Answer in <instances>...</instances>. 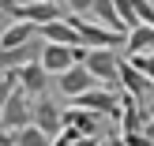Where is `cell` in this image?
Masks as SVG:
<instances>
[{"label": "cell", "mask_w": 154, "mask_h": 146, "mask_svg": "<svg viewBox=\"0 0 154 146\" xmlns=\"http://www.w3.org/2000/svg\"><path fill=\"white\" fill-rule=\"evenodd\" d=\"M15 71H19V86L26 90L30 97H42L45 94V86H49V71H45L42 60H30V64L15 67Z\"/></svg>", "instance_id": "30bf717a"}, {"label": "cell", "mask_w": 154, "mask_h": 146, "mask_svg": "<svg viewBox=\"0 0 154 146\" xmlns=\"http://www.w3.org/2000/svg\"><path fill=\"white\" fill-rule=\"evenodd\" d=\"M128 60H132L139 71H147L150 79H154V49H150V52H128Z\"/></svg>", "instance_id": "e0dca14e"}, {"label": "cell", "mask_w": 154, "mask_h": 146, "mask_svg": "<svg viewBox=\"0 0 154 146\" xmlns=\"http://www.w3.org/2000/svg\"><path fill=\"white\" fill-rule=\"evenodd\" d=\"M38 34H42V41H57V45H83L79 26H75V19H68V15H60V19H53V22H42V26H38Z\"/></svg>", "instance_id": "52a82bcc"}, {"label": "cell", "mask_w": 154, "mask_h": 146, "mask_svg": "<svg viewBox=\"0 0 154 146\" xmlns=\"http://www.w3.org/2000/svg\"><path fill=\"white\" fill-rule=\"evenodd\" d=\"M34 124L42 127V131H49L53 139H57L60 131H64V109H60L57 101H53V97H38L34 101Z\"/></svg>", "instance_id": "ba28073f"}, {"label": "cell", "mask_w": 154, "mask_h": 146, "mask_svg": "<svg viewBox=\"0 0 154 146\" xmlns=\"http://www.w3.org/2000/svg\"><path fill=\"white\" fill-rule=\"evenodd\" d=\"M53 4H64V0H53Z\"/></svg>", "instance_id": "603a6c76"}, {"label": "cell", "mask_w": 154, "mask_h": 146, "mask_svg": "<svg viewBox=\"0 0 154 146\" xmlns=\"http://www.w3.org/2000/svg\"><path fill=\"white\" fill-rule=\"evenodd\" d=\"M15 146H53V135L42 131L38 124H26L15 131Z\"/></svg>", "instance_id": "9a60e30c"}, {"label": "cell", "mask_w": 154, "mask_h": 146, "mask_svg": "<svg viewBox=\"0 0 154 146\" xmlns=\"http://www.w3.org/2000/svg\"><path fill=\"white\" fill-rule=\"evenodd\" d=\"M128 52H150L154 49V26L150 22H139L135 30H128Z\"/></svg>", "instance_id": "5bb4252c"}, {"label": "cell", "mask_w": 154, "mask_h": 146, "mask_svg": "<svg viewBox=\"0 0 154 146\" xmlns=\"http://www.w3.org/2000/svg\"><path fill=\"white\" fill-rule=\"evenodd\" d=\"M87 52H90L87 45H57V41H45L42 64H45V71H49V75H60V71H68L72 64H83Z\"/></svg>", "instance_id": "7a4b0ae2"}, {"label": "cell", "mask_w": 154, "mask_h": 146, "mask_svg": "<svg viewBox=\"0 0 154 146\" xmlns=\"http://www.w3.org/2000/svg\"><path fill=\"white\" fill-rule=\"evenodd\" d=\"M117 11H120V19H124V26H128V30H135V26H139V11H135V0H117Z\"/></svg>", "instance_id": "2e32d148"}, {"label": "cell", "mask_w": 154, "mask_h": 146, "mask_svg": "<svg viewBox=\"0 0 154 146\" xmlns=\"http://www.w3.org/2000/svg\"><path fill=\"white\" fill-rule=\"evenodd\" d=\"M34 37H42V34H38V22H30V19H11L8 30L0 34V49H15V45H26V41H34Z\"/></svg>", "instance_id": "7c38bea8"}, {"label": "cell", "mask_w": 154, "mask_h": 146, "mask_svg": "<svg viewBox=\"0 0 154 146\" xmlns=\"http://www.w3.org/2000/svg\"><path fill=\"white\" fill-rule=\"evenodd\" d=\"M68 19H75L87 49H124L128 45V34H120V30H109V26H102L94 19H79V15H68Z\"/></svg>", "instance_id": "6da1fadb"}, {"label": "cell", "mask_w": 154, "mask_h": 146, "mask_svg": "<svg viewBox=\"0 0 154 146\" xmlns=\"http://www.w3.org/2000/svg\"><path fill=\"white\" fill-rule=\"evenodd\" d=\"M0 146H15V131L0 124Z\"/></svg>", "instance_id": "ffe728a7"}, {"label": "cell", "mask_w": 154, "mask_h": 146, "mask_svg": "<svg viewBox=\"0 0 154 146\" xmlns=\"http://www.w3.org/2000/svg\"><path fill=\"white\" fill-rule=\"evenodd\" d=\"M98 146H105V139H102V142H98Z\"/></svg>", "instance_id": "cb8c5ba5"}, {"label": "cell", "mask_w": 154, "mask_h": 146, "mask_svg": "<svg viewBox=\"0 0 154 146\" xmlns=\"http://www.w3.org/2000/svg\"><path fill=\"white\" fill-rule=\"evenodd\" d=\"M147 109H150V116H154V101H150V105H147Z\"/></svg>", "instance_id": "44dd1931"}, {"label": "cell", "mask_w": 154, "mask_h": 146, "mask_svg": "<svg viewBox=\"0 0 154 146\" xmlns=\"http://www.w3.org/2000/svg\"><path fill=\"white\" fill-rule=\"evenodd\" d=\"M0 15H4V11H0Z\"/></svg>", "instance_id": "d4e9b609"}, {"label": "cell", "mask_w": 154, "mask_h": 146, "mask_svg": "<svg viewBox=\"0 0 154 146\" xmlns=\"http://www.w3.org/2000/svg\"><path fill=\"white\" fill-rule=\"evenodd\" d=\"M90 7H94V0H64L68 15H90Z\"/></svg>", "instance_id": "d6986e66"}, {"label": "cell", "mask_w": 154, "mask_h": 146, "mask_svg": "<svg viewBox=\"0 0 154 146\" xmlns=\"http://www.w3.org/2000/svg\"><path fill=\"white\" fill-rule=\"evenodd\" d=\"M42 49H45V41L42 37H34V41H26V45H15V49H0V67H23V64H30V60H42Z\"/></svg>", "instance_id": "8fae6325"}, {"label": "cell", "mask_w": 154, "mask_h": 146, "mask_svg": "<svg viewBox=\"0 0 154 146\" xmlns=\"http://www.w3.org/2000/svg\"><path fill=\"white\" fill-rule=\"evenodd\" d=\"M0 124L11 127V131H19V127L34 124V101H30V94H26L23 86H15V94L8 97L4 112H0Z\"/></svg>", "instance_id": "277c9868"}, {"label": "cell", "mask_w": 154, "mask_h": 146, "mask_svg": "<svg viewBox=\"0 0 154 146\" xmlns=\"http://www.w3.org/2000/svg\"><path fill=\"white\" fill-rule=\"evenodd\" d=\"M120 90H128V94H135L139 101H154V79L147 71H139V67L132 64V60H120Z\"/></svg>", "instance_id": "5b68a950"}, {"label": "cell", "mask_w": 154, "mask_h": 146, "mask_svg": "<svg viewBox=\"0 0 154 146\" xmlns=\"http://www.w3.org/2000/svg\"><path fill=\"white\" fill-rule=\"evenodd\" d=\"M0 79H4V67H0Z\"/></svg>", "instance_id": "7402d4cb"}, {"label": "cell", "mask_w": 154, "mask_h": 146, "mask_svg": "<svg viewBox=\"0 0 154 146\" xmlns=\"http://www.w3.org/2000/svg\"><path fill=\"white\" fill-rule=\"evenodd\" d=\"M57 86H60V94L75 97V94H87L90 86H98V79H94V71H90L87 64H72L68 71L57 75Z\"/></svg>", "instance_id": "8992f818"}, {"label": "cell", "mask_w": 154, "mask_h": 146, "mask_svg": "<svg viewBox=\"0 0 154 146\" xmlns=\"http://www.w3.org/2000/svg\"><path fill=\"white\" fill-rule=\"evenodd\" d=\"M120 135H124L128 146H154V135H150V131H147V135H143V131H120Z\"/></svg>", "instance_id": "ac0fdd59"}, {"label": "cell", "mask_w": 154, "mask_h": 146, "mask_svg": "<svg viewBox=\"0 0 154 146\" xmlns=\"http://www.w3.org/2000/svg\"><path fill=\"white\" fill-rule=\"evenodd\" d=\"M64 127H72V131H79V135H98V139H105L102 135V112L83 109V105L64 109Z\"/></svg>", "instance_id": "9c48e42d"}, {"label": "cell", "mask_w": 154, "mask_h": 146, "mask_svg": "<svg viewBox=\"0 0 154 146\" xmlns=\"http://www.w3.org/2000/svg\"><path fill=\"white\" fill-rule=\"evenodd\" d=\"M83 64L94 71V79L102 82V86L120 90V56H117V49H90Z\"/></svg>", "instance_id": "3957f363"}, {"label": "cell", "mask_w": 154, "mask_h": 146, "mask_svg": "<svg viewBox=\"0 0 154 146\" xmlns=\"http://www.w3.org/2000/svg\"><path fill=\"white\" fill-rule=\"evenodd\" d=\"M90 19H94V22H102V26H109V30H120V34H128L124 19H120V11H117V0H94V7H90Z\"/></svg>", "instance_id": "4fadbf2b"}]
</instances>
